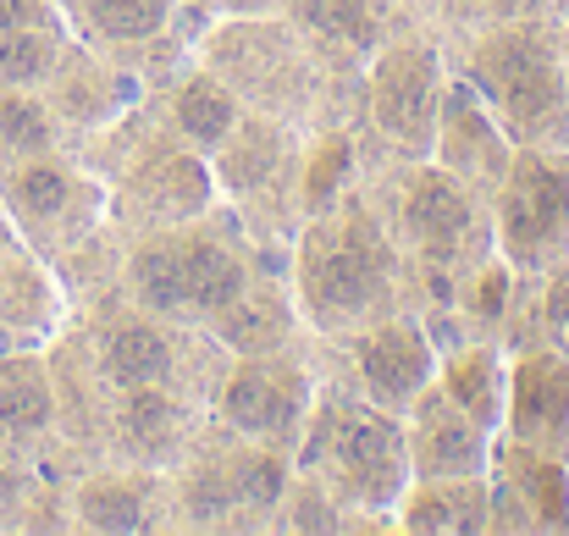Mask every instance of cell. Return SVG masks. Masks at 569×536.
Returning <instances> with one entry per match:
<instances>
[{
  "mask_svg": "<svg viewBox=\"0 0 569 536\" xmlns=\"http://www.w3.org/2000/svg\"><path fill=\"white\" fill-rule=\"evenodd\" d=\"M409 277L415 271L387 227V210L366 188L343 193L338 205H327L293 227L288 288H293L305 332L321 344L349 338L392 310H415Z\"/></svg>",
  "mask_w": 569,
  "mask_h": 536,
  "instance_id": "obj_1",
  "label": "cell"
},
{
  "mask_svg": "<svg viewBox=\"0 0 569 536\" xmlns=\"http://www.w3.org/2000/svg\"><path fill=\"white\" fill-rule=\"evenodd\" d=\"M260 277H266V238H254L232 205L227 210L210 205L204 216L150 227L122 255L128 299L193 332H210Z\"/></svg>",
  "mask_w": 569,
  "mask_h": 536,
  "instance_id": "obj_2",
  "label": "cell"
},
{
  "mask_svg": "<svg viewBox=\"0 0 569 536\" xmlns=\"http://www.w3.org/2000/svg\"><path fill=\"white\" fill-rule=\"evenodd\" d=\"M453 78L476 89L515 150H569V50L548 17H481Z\"/></svg>",
  "mask_w": 569,
  "mask_h": 536,
  "instance_id": "obj_3",
  "label": "cell"
},
{
  "mask_svg": "<svg viewBox=\"0 0 569 536\" xmlns=\"http://www.w3.org/2000/svg\"><path fill=\"white\" fill-rule=\"evenodd\" d=\"M293 465L310 470L349 515H371L377 526H392V504L415 482L403 415L381 409L343 381H321Z\"/></svg>",
  "mask_w": 569,
  "mask_h": 536,
  "instance_id": "obj_4",
  "label": "cell"
},
{
  "mask_svg": "<svg viewBox=\"0 0 569 536\" xmlns=\"http://www.w3.org/2000/svg\"><path fill=\"white\" fill-rule=\"evenodd\" d=\"M387 227L420 277H453L465 282L498 244H492V210L487 193H476L442 161H398L387 182Z\"/></svg>",
  "mask_w": 569,
  "mask_h": 536,
  "instance_id": "obj_5",
  "label": "cell"
},
{
  "mask_svg": "<svg viewBox=\"0 0 569 536\" xmlns=\"http://www.w3.org/2000/svg\"><path fill=\"white\" fill-rule=\"evenodd\" d=\"M360 72H366L371 133L392 150V161H426L431 139H437L442 95H448V78H453L442 39L420 33V28H392Z\"/></svg>",
  "mask_w": 569,
  "mask_h": 536,
  "instance_id": "obj_6",
  "label": "cell"
},
{
  "mask_svg": "<svg viewBox=\"0 0 569 536\" xmlns=\"http://www.w3.org/2000/svg\"><path fill=\"white\" fill-rule=\"evenodd\" d=\"M210 22L216 28L204 33V67L216 78H227L243 106L299 122L305 117V95L316 83V67H327L305 44V33L282 11H266V17H210Z\"/></svg>",
  "mask_w": 569,
  "mask_h": 536,
  "instance_id": "obj_7",
  "label": "cell"
},
{
  "mask_svg": "<svg viewBox=\"0 0 569 536\" xmlns=\"http://www.w3.org/2000/svg\"><path fill=\"white\" fill-rule=\"evenodd\" d=\"M492 244L520 277H548L569 260V150H515L487 193Z\"/></svg>",
  "mask_w": 569,
  "mask_h": 536,
  "instance_id": "obj_8",
  "label": "cell"
},
{
  "mask_svg": "<svg viewBox=\"0 0 569 536\" xmlns=\"http://www.w3.org/2000/svg\"><path fill=\"white\" fill-rule=\"evenodd\" d=\"M316 393H321V376L310 370V359H299V349L227 355L210 387V420L227 426L232 437L293 454L310 426Z\"/></svg>",
  "mask_w": 569,
  "mask_h": 536,
  "instance_id": "obj_9",
  "label": "cell"
},
{
  "mask_svg": "<svg viewBox=\"0 0 569 536\" xmlns=\"http://www.w3.org/2000/svg\"><path fill=\"white\" fill-rule=\"evenodd\" d=\"M0 210L11 232L33 249H83L94 227L106 221V193L83 167H72L61 150L56 156H28V161H0Z\"/></svg>",
  "mask_w": 569,
  "mask_h": 536,
  "instance_id": "obj_10",
  "label": "cell"
},
{
  "mask_svg": "<svg viewBox=\"0 0 569 536\" xmlns=\"http://www.w3.org/2000/svg\"><path fill=\"white\" fill-rule=\"evenodd\" d=\"M204 344V332L178 327L133 299H122L100 327H94V344H89V365L94 376L122 393V387H193V349ZM204 398V393H199ZM210 404V398H204Z\"/></svg>",
  "mask_w": 569,
  "mask_h": 536,
  "instance_id": "obj_11",
  "label": "cell"
},
{
  "mask_svg": "<svg viewBox=\"0 0 569 536\" xmlns=\"http://www.w3.org/2000/svg\"><path fill=\"white\" fill-rule=\"evenodd\" d=\"M332 349L349 359V387L392 415H403L437 381V332L420 310H392L349 338H332Z\"/></svg>",
  "mask_w": 569,
  "mask_h": 536,
  "instance_id": "obj_12",
  "label": "cell"
},
{
  "mask_svg": "<svg viewBox=\"0 0 569 536\" xmlns=\"http://www.w3.org/2000/svg\"><path fill=\"white\" fill-rule=\"evenodd\" d=\"M210 426V404L189 387H122L106 404V448L111 459L178 470Z\"/></svg>",
  "mask_w": 569,
  "mask_h": 536,
  "instance_id": "obj_13",
  "label": "cell"
},
{
  "mask_svg": "<svg viewBox=\"0 0 569 536\" xmlns=\"http://www.w3.org/2000/svg\"><path fill=\"white\" fill-rule=\"evenodd\" d=\"M67 526L100 536H139L172 526V470H150L128 459L89 465L67 493Z\"/></svg>",
  "mask_w": 569,
  "mask_h": 536,
  "instance_id": "obj_14",
  "label": "cell"
},
{
  "mask_svg": "<svg viewBox=\"0 0 569 536\" xmlns=\"http://www.w3.org/2000/svg\"><path fill=\"white\" fill-rule=\"evenodd\" d=\"M487 476H492L487 532H569V459L498 437Z\"/></svg>",
  "mask_w": 569,
  "mask_h": 536,
  "instance_id": "obj_15",
  "label": "cell"
},
{
  "mask_svg": "<svg viewBox=\"0 0 569 536\" xmlns=\"http://www.w3.org/2000/svg\"><path fill=\"white\" fill-rule=\"evenodd\" d=\"M537 454L569 459V355L553 344H531L509 355V404L503 431Z\"/></svg>",
  "mask_w": 569,
  "mask_h": 536,
  "instance_id": "obj_16",
  "label": "cell"
},
{
  "mask_svg": "<svg viewBox=\"0 0 569 536\" xmlns=\"http://www.w3.org/2000/svg\"><path fill=\"white\" fill-rule=\"evenodd\" d=\"M403 443H409V470L420 482L442 476H487L498 431H487L476 415H465L437 381L403 409Z\"/></svg>",
  "mask_w": 569,
  "mask_h": 536,
  "instance_id": "obj_17",
  "label": "cell"
},
{
  "mask_svg": "<svg viewBox=\"0 0 569 536\" xmlns=\"http://www.w3.org/2000/svg\"><path fill=\"white\" fill-rule=\"evenodd\" d=\"M509 156H515V145L498 128V117L476 100V89L465 78H448L437 139H431V161H442L448 172H459L476 193H492L498 178H503V167H509Z\"/></svg>",
  "mask_w": 569,
  "mask_h": 536,
  "instance_id": "obj_18",
  "label": "cell"
},
{
  "mask_svg": "<svg viewBox=\"0 0 569 536\" xmlns=\"http://www.w3.org/2000/svg\"><path fill=\"white\" fill-rule=\"evenodd\" d=\"M282 17L327 67H366L398 22V0H282Z\"/></svg>",
  "mask_w": 569,
  "mask_h": 536,
  "instance_id": "obj_19",
  "label": "cell"
},
{
  "mask_svg": "<svg viewBox=\"0 0 569 536\" xmlns=\"http://www.w3.org/2000/svg\"><path fill=\"white\" fill-rule=\"evenodd\" d=\"M61 426V387L39 349H6L0 355V448L28 454Z\"/></svg>",
  "mask_w": 569,
  "mask_h": 536,
  "instance_id": "obj_20",
  "label": "cell"
},
{
  "mask_svg": "<svg viewBox=\"0 0 569 536\" xmlns=\"http://www.w3.org/2000/svg\"><path fill=\"white\" fill-rule=\"evenodd\" d=\"M398 532H437L470 536L492 526V476H442V482H409L392 504Z\"/></svg>",
  "mask_w": 569,
  "mask_h": 536,
  "instance_id": "obj_21",
  "label": "cell"
},
{
  "mask_svg": "<svg viewBox=\"0 0 569 536\" xmlns=\"http://www.w3.org/2000/svg\"><path fill=\"white\" fill-rule=\"evenodd\" d=\"M243 111H249V106L232 95V83L216 78V72L199 61V67H183V72L167 83V111H161V122L210 161V156L221 150V139L238 128Z\"/></svg>",
  "mask_w": 569,
  "mask_h": 536,
  "instance_id": "obj_22",
  "label": "cell"
},
{
  "mask_svg": "<svg viewBox=\"0 0 569 536\" xmlns=\"http://www.w3.org/2000/svg\"><path fill=\"white\" fill-rule=\"evenodd\" d=\"M437 387L476 415L487 431H503V404H509V359L498 349V338H476L465 332L453 349H437Z\"/></svg>",
  "mask_w": 569,
  "mask_h": 536,
  "instance_id": "obj_23",
  "label": "cell"
},
{
  "mask_svg": "<svg viewBox=\"0 0 569 536\" xmlns=\"http://www.w3.org/2000/svg\"><path fill=\"white\" fill-rule=\"evenodd\" d=\"M183 0H72V22L100 50H150L178 28Z\"/></svg>",
  "mask_w": 569,
  "mask_h": 536,
  "instance_id": "obj_24",
  "label": "cell"
},
{
  "mask_svg": "<svg viewBox=\"0 0 569 536\" xmlns=\"http://www.w3.org/2000/svg\"><path fill=\"white\" fill-rule=\"evenodd\" d=\"M67 50H72V33L61 17L0 28V89H44L56 67L67 61Z\"/></svg>",
  "mask_w": 569,
  "mask_h": 536,
  "instance_id": "obj_25",
  "label": "cell"
},
{
  "mask_svg": "<svg viewBox=\"0 0 569 536\" xmlns=\"http://www.w3.org/2000/svg\"><path fill=\"white\" fill-rule=\"evenodd\" d=\"M67 145V122L44 89H0V161L56 156Z\"/></svg>",
  "mask_w": 569,
  "mask_h": 536,
  "instance_id": "obj_26",
  "label": "cell"
},
{
  "mask_svg": "<svg viewBox=\"0 0 569 536\" xmlns=\"http://www.w3.org/2000/svg\"><path fill=\"white\" fill-rule=\"evenodd\" d=\"M204 17H266V11H282V0H183Z\"/></svg>",
  "mask_w": 569,
  "mask_h": 536,
  "instance_id": "obj_27",
  "label": "cell"
},
{
  "mask_svg": "<svg viewBox=\"0 0 569 536\" xmlns=\"http://www.w3.org/2000/svg\"><path fill=\"white\" fill-rule=\"evenodd\" d=\"M61 17L56 0H0V28H22V22H50Z\"/></svg>",
  "mask_w": 569,
  "mask_h": 536,
  "instance_id": "obj_28",
  "label": "cell"
},
{
  "mask_svg": "<svg viewBox=\"0 0 569 536\" xmlns=\"http://www.w3.org/2000/svg\"><path fill=\"white\" fill-rule=\"evenodd\" d=\"M476 11L498 22H520V17H548V0H476Z\"/></svg>",
  "mask_w": 569,
  "mask_h": 536,
  "instance_id": "obj_29",
  "label": "cell"
}]
</instances>
